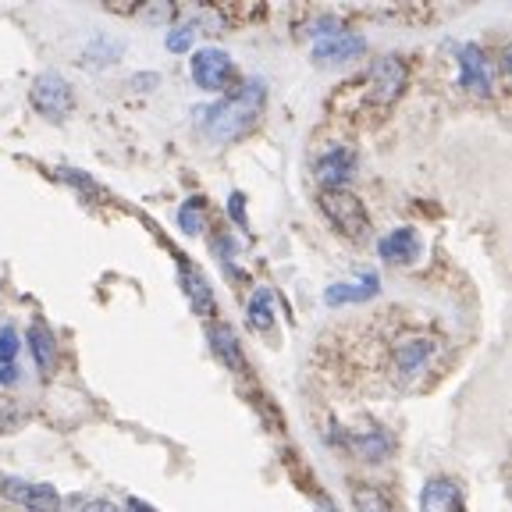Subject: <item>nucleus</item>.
<instances>
[{"label":"nucleus","instance_id":"obj_22","mask_svg":"<svg viewBox=\"0 0 512 512\" xmlns=\"http://www.w3.org/2000/svg\"><path fill=\"white\" fill-rule=\"evenodd\" d=\"M57 178H61V182H68V185H75V189H79L82 196H96V200H104V189H100V185H96L93 178L79 175V171L61 168V171H57Z\"/></svg>","mask_w":512,"mask_h":512},{"label":"nucleus","instance_id":"obj_29","mask_svg":"<svg viewBox=\"0 0 512 512\" xmlns=\"http://www.w3.org/2000/svg\"><path fill=\"white\" fill-rule=\"evenodd\" d=\"M128 509H132V512H153L150 505H146V502H139V498H128Z\"/></svg>","mask_w":512,"mask_h":512},{"label":"nucleus","instance_id":"obj_7","mask_svg":"<svg viewBox=\"0 0 512 512\" xmlns=\"http://www.w3.org/2000/svg\"><path fill=\"white\" fill-rule=\"evenodd\" d=\"M0 495L11 498V502H18L29 512H57L61 509V495H57V488H50V484H25V480H18V477H4L0 480Z\"/></svg>","mask_w":512,"mask_h":512},{"label":"nucleus","instance_id":"obj_28","mask_svg":"<svg viewBox=\"0 0 512 512\" xmlns=\"http://www.w3.org/2000/svg\"><path fill=\"white\" fill-rule=\"evenodd\" d=\"M157 75H136V79H132V86H139V89H143V86H157Z\"/></svg>","mask_w":512,"mask_h":512},{"label":"nucleus","instance_id":"obj_6","mask_svg":"<svg viewBox=\"0 0 512 512\" xmlns=\"http://www.w3.org/2000/svg\"><path fill=\"white\" fill-rule=\"evenodd\" d=\"M367 54V40H363L360 32H331L324 40L313 43V64L320 68H335V64H345V61H356V57Z\"/></svg>","mask_w":512,"mask_h":512},{"label":"nucleus","instance_id":"obj_26","mask_svg":"<svg viewBox=\"0 0 512 512\" xmlns=\"http://www.w3.org/2000/svg\"><path fill=\"white\" fill-rule=\"evenodd\" d=\"M79 512H118V509H114L111 502H100V498H96V502H86V505H82Z\"/></svg>","mask_w":512,"mask_h":512},{"label":"nucleus","instance_id":"obj_19","mask_svg":"<svg viewBox=\"0 0 512 512\" xmlns=\"http://www.w3.org/2000/svg\"><path fill=\"white\" fill-rule=\"evenodd\" d=\"M249 328L253 331H267L274 324V310H271V288H256L253 299H249Z\"/></svg>","mask_w":512,"mask_h":512},{"label":"nucleus","instance_id":"obj_2","mask_svg":"<svg viewBox=\"0 0 512 512\" xmlns=\"http://www.w3.org/2000/svg\"><path fill=\"white\" fill-rule=\"evenodd\" d=\"M320 214L335 224L338 232L352 242H363L370 235V214L363 200L349 189H320Z\"/></svg>","mask_w":512,"mask_h":512},{"label":"nucleus","instance_id":"obj_9","mask_svg":"<svg viewBox=\"0 0 512 512\" xmlns=\"http://www.w3.org/2000/svg\"><path fill=\"white\" fill-rule=\"evenodd\" d=\"M317 182H324V189H345L352 175H356V153L349 146H331L317 157Z\"/></svg>","mask_w":512,"mask_h":512},{"label":"nucleus","instance_id":"obj_12","mask_svg":"<svg viewBox=\"0 0 512 512\" xmlns=\"http://www.w3.org/2000/svg\"><path fill=\"white\" fill-rule=\"evenodd\" d=\"M178 281H182V288H185V296H189V306L200 317H214V292H210V285H207V278H203L196 267H192V260L189 256H178Z\"/></svg>","mask_w":512,"mask_h":512},{"label":"nucleus","instance_id":"obj_15","mask_svg":"<svg viewBox=\"0 0 512 512\" xmlns=\"http://www.w3.org/2000/svg\"><path fill=\"white\" fill-rule=\"evenodd\" d=\"M431 352H434V342H427V338H409V342H402L399 349H395V374H402V377L420 374V370L427 367V360H431Z\"/></svg>","mask_w":512,"mask_h":512},{"label":"nucleus","instance_id":"obj_27","mask_svg":"<svg viewBox=\"0 0 512 512\" xmlns=\"http://www.w3.org/2000/svg\"><path fill=\"white\" fill-rule=\"evenodd\" d=\"M18 381V367L8 363V367H0V384H15Z\"/></svg>","mask_w":512,"mask_h":512},{"label":"nucleus","instance_id":"obj_24","mask_svg":"<svg viewBox=\"0 0 512 512\" xmlns=\"http://www.w3.org/2000/svg\"><path fill=\"white\" fill-rule=\"evenodd\" d=\"M143 18L146 22H171V18H175V8H171V4H153L150 11H143Z\"/></svg>","mask_w":512,"mask_h":512},{"label":"nucleus","instance_id":"obj_3","mask_svg":"<svg viewBox=\"0 0 512 512\" xmlns=\"http://www.w3.org/2000/svg\"><path fill=\"white\" fill-rule=\"evenodd\" d=\"M29 100H32V107L43 114V118H50V121H61V118H68L72 114V107H75V93H72V86H68V79L64 75H57V72H40L36 79H32V86H29Z\"/></svg>","mask_w":512,"mask_h":512},{"label":"nucleus","instance_id":"obj_1","mask_svg":"<svg viewBox=\"0 0 512 512\" xmlns=\"http://www.w3.org/2000/svg\"><path fill=\"white\" fill-rule=\"evenodd\" d=\"M264 100H267V86H264V82H260V79L242 82V86L235 89L232 96H224L221 104L200 111L207 136L217 139V143H232V139H242L249 128L260 121Z\"/></svg>","mask_w":512,"mask_h":512},{"label":"nucleus","instance_id":"obj_17","mask_svg":"<svg viewBox=\"0 0 512 512\" xmlns=\"http://www.w3.org/2000/svg\"><path fill=\"white\" fill-rule=\"evenodd\" d=\"M29 349L32 356H36V367L47 374V370H54V356H57V345H54V335L47 331V324L43 320H32L29 328Z\"/></svg>","mask_w":512,"mask_h":512},{"label":"nucleus","instance_id":"obj_21","mask_svg":"<svg viewBox=\"0 0 512 512\" xmlns=\"http://www.w3.org/2000/svg\"><path fill=\"white\" fill-rule=\"evenodd\" d=\"M196 29H200V22L178 25V29H171L168 36H164V47H168L171 54H182V50H189L192 40H196Z\"/></svg>","mask_w":512,"mask_h":512},{"label":"nucleus","instance_id":"obj_13","mask_svg":"<svg viewBox=\"0 0 512 512\" xmlns=\"http://www.w3.org/2000/svg\"><path fill=\"white\" fill-rule=\"evenodd\" d=\"M377 253L392 264H416L420 260V239H416L413 228H395L377 242Z\"/></svg>","mask_w":512,"mask_h":512},{"label":"nucleus","instance_id":"obj_8","mask_svg":"<svg viewBox=\"0 0 512 512\" xmlns=\"http://www.w3.org/2000/svg\"><path fill=\"white\" fill-rule=\"evenodd\" d=\"M459 86L480 96L491 93V64H488V54H484L477 43H463V47H459Z\"/></svg>","mask_w":512,"mask_h":512},{"label":"nucleus","instance_id":"obj_20","mask_svg":"<svg viewBox=\"0 0 512 512\" xmlns=\"http://www.w3.org/2000/svg\"><path fill=\"white\" fill-rule=\"evenodd\" d=\"M178 224H182L185 235H200L203 232V203L185 200L182 210H178Z\"/></svg>","mask_w":512,"mask_h":512},{"label":"nucleus","instance_id":"obj_14","mask_svg":"<svg viewBox=\"0 0 512 512\" xmlns=\"http://www.w3.org/2000/svg\"><path fill=\"white\" fill-rule=\"evenodd\" d=\"M381 292V278L377 274H363L356 285H331L324 292V303L328 306H349V303H367Z\"/></svg>","mask_w":512,"mask_h":512},{"label":"nucleus","instance_id":"obj_25","mask_svg":"<svg viewBox=\"0 0 512 512\" xmlns=\"http://www.w3.org/2000/svg\"><path fill=\"white\" fill-rule=\"evenodd\" d=\"M242 192H232V200H228V214H232V221L235 224H242V228H246V210H242Z\"/></svg>","mask_w":512,"mask_h":512},{"label":"nucleus","instance_id":"obj_30","mask_svg":"<svg viewBox=\"0 0 512 512\" xmlns=\"http://www.w3.org/2000/svg\"><path fill=\"white\" fill-rule=\"evenodd\" d=\"M317 502H320V512H335V505H331L328 498H317Z\"/></svg>","mask_w":512,"mask_h":512},{"label":"nucleus","instance_id":"obj_4","mask_svg":"<svg viewBox=\"0 0 512 512\" xmlns=\"http://www.w3.org/2000/svg\"><path fill=\"white\" fill-rule=\"evenodd\" d=\"M406 89V61L402 57H381L367 72V100L374 107H392Z\"/></svg>","mask_w":512,"mask_h":512},{"label":"nucleus","instance_id":"obj_18","mask_svg":"<svg viewBox=\"0 0 512 512\" xmlns=\"http://www.w3.org/2000/svg\"><path fill=\"white\" fill-rule=\"evenodd\" d=\"M352 505L356 512H402L392 498L374 484H352Z\"/></svg>","mask_w":512,"mask_h":512},{"label":"nucleus","instance_id":"obj_11","mask_svg":"<svg viewBox=\"0 0 512 512\" xmlns=\"http://www.w3.org/2000/svg\"><path fill=\"white\" fill-rule=\"evenodd\" d=\"M342 445L349 448L356 459H363V463H384V459L392 456L395 441L388 438L381 427H370V431L342 434Z\"/></svg>","mask_w":512,"mask_h":512},{"label":"nucleus","instance_id":"obj_16","mask_svg":"<svg viewBox=\"0 0 512 512\" xmlns=\"http://www.w3.org/2000/svg\"><path fill=\"white\" fill-rule=\"evenodd\" d=\"M210 345H214V352L221 356V363H228L232 370H246L239 338H235V331L228 328V324H210Z\"/></svg>","mask_w":512,"mask_h":512},{"label":"nucleus","instance_id":"obj_5","mask_svg":"<svg viewBox=\"0 0 512 512\" xmlns=\"http://www.w3.org/2000/svg\"><path fill=\"white\" fill-rule=\"evenodd\" d=\"M235 75V64L232 57L224 54L217 47H203L192 54V79L200 89H210V93H221Z\"/></svg>","mask_w":512,"mask_h":512},{"label":"nucleus","instance_id":"obj_23","mask_svg":"<svg viewBox=\"0 0 512 512\" xmlns=\"http://www.w3.org/2000/svg\"><path fill=\"white\" fill-rule=\"evenodd\" d=\"M18 335H15V328H0V367H8V363H15V356H18Z\"/></svg>","mask_w":512,"mask_h":512},{"label":"nucleus","instance_id":"obj_10","mask_svg":"<svg viewBox=\"0 0 512 512\" xmlns=\"http://www.w3.org/2000/svg\"><path fill=\"white\" fill-rule=\"evenodd\" d=\"M420 512H466V498L459 480L452 477H431L420 495Z\"/></svg>","mask_w":512,"mask_h":512}]
</instances>
